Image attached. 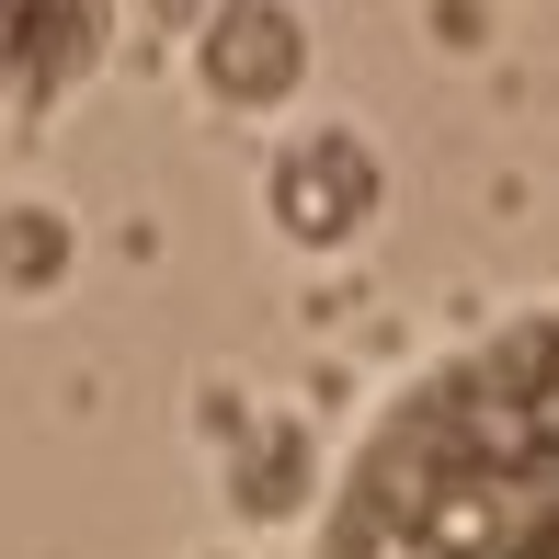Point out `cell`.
<instances>
[{
    "mask_svg": "<svg viewBox=\"0 0 559 559\" xmlns=\"http://www.w3.org/2000/svg\"><path fill=\"white\" fill-rule=\"evenodd\" d=\"M115 58V0H0V104L58 115Z\"/></svg>",
    "mask_w": 559,
    "mask_h": 559,
    "instance_id": "3",
    "label": "cell"
},
{
    "mask_svg": "<svg viewBox=\"0 0 559 559\" xmlns=\"http://www.w3.org/2000/svg\"><path fill=\"white\" fill-rule=\"evenodd\" d=\"M297 491H309V435L297 423H263V435H240V468H228V502H240L251 525H286Z\"/></svg>",
    "mask_w": 559,
    "mask_h": 559,
    "instance_id": "5",
    "label": "cell"
},
{
    "mask_svg": "<svg viewBox=\"0 0 559 559\" xmlns=\"http://www.w3.org/2000/svg\"><path fill=\"white\" fill-rule=\"evenodd\" d=\"M377 206H389V160H377L354 126H309V138H286L274 148V171H263V228L286 251H343V240H366Z\"/></svg>",
    "mask_w": 559,
    "mask_h": 559,
    "instance_id": "2",
    "label": "cell"
},
{
    "mask_svg": "<svg viewBox=\"0 0 559 559\" xmlns=\"http://www.w3.org/2000/svg\"><path fill=\"white\" fill-rule=\"evenodd\" d=\"M194 81H206V104H228V115L297 104V81H309V23H297L286 0H228V12H206V35H194Z\"/></svg>",
    "mask_w": 559,
    "mask_h": 559,
    "instance_id": "4",
    "label": "cell"
},
{
    "mask_svg": "<svg viewBox=\"0 0 559 559\" xmlns=\"http://www.w3.org/2000/svg\"><path fill=\"white\" fill-rule=\"evenodd\" d=\"M58 274H69V217L58 206H0V286L12 297H58Z\"/></svg>",
    "mask_w": 559,
    "mask_h": 559,
    "instance_id": "6",
    "label": "cell"
},
{
    "mask_svg": "<svg viewBox=\"0 0 559 559\" xmlns=\"http://www.w3.org/2000/svg\"><path fill=\"white\" fill-rule=\"evenodd\" d=\"M320 559H559V309L435 354L354 435Z\"/></svg>",
    "mask_w": 559,
    "mask_h": 559,
    "instance_id": "1",
    "label": "cell"
}]
</instances>
